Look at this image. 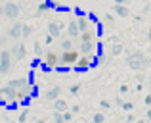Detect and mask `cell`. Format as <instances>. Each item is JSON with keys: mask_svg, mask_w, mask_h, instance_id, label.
<instances>
[{"mask_svg": "<svg viewBox=\"0 0 151 123\" xmlns=\"http://www.w3.org/2000/svg\"><path fill=\"white\" fill-rule=\"evenodd\" d=\"M75 66H77L78 69H86V67L90 66V60H88V58H78V60H77V63H75Z\"/></svg>", "mask_w": 151, "mask_h": 123, "instance_id": "obj_3", "label": "cell"}, {"mask_svg": "<svg viewBox=\"0 0 151 123\" xmlns=\"http://www.w3.org/2000/svg\"><path fill=\"white\" fill-rule=\"evenodd\" d=\"M59 60H61L63 63H67V66H75L78 60V54L75 52V50H65V52L59 56Z\"/></svg>", "mask_w": 151, "mask_h": 123, "instance_id": "obj_1", "label": "cell"}, {"mask_svg": "<svg viewBox=\"0 0 151 123\" xmlns=\"http://www.w3.org/2000/svg\"><path fill=\"white\" fill-rule=\"evenodd\" d=\"M58 62H59V56H58L55 52H48V54L44 56V63H46L48 67H55V66H58Z\"/></svg>", "mask_w": 151, "mask_h": 123, "instance_id": "obj_2", "label": "cell"}]
</instances>
